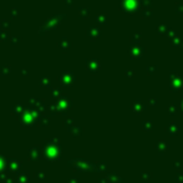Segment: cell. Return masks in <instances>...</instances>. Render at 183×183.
Segmentation results:
<instances>
[{
	"label": "cell",
	"mask_w": 183,
	"mask_h": 183,
	"mask_svg": "<svg viewBox=\"0 0 183 183\" xmlns=\"http://www.w3.org/2000/svg\"><path fill=\"white\" fill-rule=\"evenodd\" d=\"M41 150H42V156L45 157L46 161L56 162V161H60L61 160V156H62V146H61V142L59 140H55V138L46 140L42 143Z\"/></svg>",
	"instance_id": "1"
},
{
	"label": "cell",
	"mask_w": 183,
	"mask_h": 183,
	"mask_svg": "<svg viewBox=\"0 0 183 183\" xmlns=\"http://www.w3.org/2000/svg\"><path fill=\"white\" fill-rule=\"evenodd\" d=\"M69 166L75 170L76 172H81V173H91L93 171H96V165L91 161H86L84 158H74L69 161Z\"/></svg>",
	"instance_id": "2"
},
{
	"label": "cell",
	"mask_w": 183,
	"mask_h": 183,
	"mask_svg": "<svg viewBox=\"0 0 183 183\" xmlns=\"http://www.w3.org/2000/svg\"><path fill=\"white\" fill-rule=\"evenodd\" d=\"M20 122L25 126H31L36 122V113L32 111H25L20 115Z\"/></svg>",
	"instance_id": "3"
},
{
	"label": "cell",
	"mask_w": 183,
	"mask_h": 183,
	"mask_svg": "<svg viewBox=\"0 0 183 183\" xmlns=\"http://www.w3.org/2000/svg\"><path fill=\"white\" fill-rule=\"evenodd\" d=\"M6 166H7V168H9L10 172L17 175V173H20V171H21L22 163H21V161H19L17 158H7V160H6Z\"/></svg>",
	"instance_id": "4"
},
{
	"label": "cell",
	"mask_w": 183,
	"mask_h": 183,
	"mask_svg": "<svg viewBox=\"0 0 183 183\" xmlns=\"http://www.w3.org/2000/svg\"><path fill=\"white\" fill-rule=\"evenodd\" d=\"M41 155H42V150H41L39 146H32V147H30L29 151H27V158H29V161H31V162L37 161V160L41 157Z\"/></svg>",
	"instance_id": "5"
},
{
	"label": "cell",
	"mask_w": 183,
	"mask_h": 183,
	"mask_svg": "<svg viewBox=\"0 0 183 183\" xmlns=\"http://www.w3.org/2000/svg\"><path fill=\"white\" fill-rule=\"evenodd\" d=\"M166 131H167V133L170 135V136H173V137H176L180 132H181V128L175 123V122H172V123H170L168 126H167V128H166Z\"/></svg>",
	"instance_id": "6"
},
{
	"label": "cell",
	"mask_w": 183,
	"mask_h": 183,
	"mask_svg": "<svg viewBox=\"0 0 183 183\" xmlns=\"http://www.w3.org/2000/svg\"><path fill=\"white\" fill-rule=\"evenodd\" d=\"M155 150H156V152L158 153V155H163V153H166V151L168 150V146H167V143L165 142V141H158L156 145H155Z\"/></svg>",
	"instance_id": "7"
},
{
	"label": "cell",
	"mask_w": 183,
	"mask_h": 183,
	"mask_svg": "<svg viewBox=\"0 0 183 183\" xmlns=\"http://www.w3.org/2000/svg\"><path fill=\"white\" fill-rule=\"evenodd\" d=\"M107 176H108V178H110L111 183H123V178H122L121 176H118L116 172L107 173Z\"/></svg>",
	"instance_id": "8"
},
{
	"label": "cell",
	"mask_w": 183,
	"mask_h": 183,
	"mask_svg": "<svg viewBox=\"0 0 183 183\" xmlns=\"http://www.w3.org/2000/svg\"><path fill=\"white\" fill-rule=\"evenodd\" d=\"M16 182L17 183H29V176L26 173H17L16 175Z\"/></svg>",
	"instance_id": "9"
},
{
	"label": "cell",
	"mask_w": 183,
	"mask_h": 183,
	"mask_svg": "<svg viewBox=\"0 0 183 183\" xmlns=\"http://www.w3.org/2000/svg\"><path fill=\"white\" fill-rule=\"evenodd\" d=\"M141 126L145 132H152V130H153V123L151 121H145L141 123Z\"/></svg>",
	"instance_id": "10"
},
{
	"label": "cell",
	"mask_w": 183,
	"mask_h": 183,
	"mask_svg": "<svg viewBox=\"0 0 183 183\" xmlns=\"http://www.w3.org/2000/svg\"><path fill=\"white\" fill-rule=\"evenodd\" d=\"M82 132H84V130H82V127H80V126H79V127H75V128L72 127V128L70 130V133H71L72 137H75V138L79 137V136H81Z\"/></svg>",
	"instance_id": "11"
},
{
	"label": "cell",
	"mask_w": 183,
	"mask_h": 183,
	"mask_svg": "<svg viewBox=\"0 0 183 183\" xmlns=\"http://www.w3.org/2000/svg\"><path fill=\"white\" fill-rule=\"evenodd\" d=\"M107 170V163L105 162V161H101V162H98L97 165H96V171L98 172V173H102V172H105Z\"/></svg>",
	"instance_id": "12"
},
{
	"label": "cell",
	"mask_w": 183,
	"mask_h": 183,
	"mask_svg": "<svg viewBox=\"0 0 183 183\" xmlns=\"http://www.w3.org/2000/svg\"><path fill=\"white\" fill-rule=\"evenodd\" d=\"M152 176H153V175H152L151 172H142V173H141V181L145 183L150 182V180H152Z\"/></svg>",
	"instance_id": "13"
},
{
	"label": "cell",
	"mask_w": 183,
	"mask_h": 183,
	"mask_svg": "<svg viewBox=\"0 0 183 183\" xmlns=\"http://www.w3.org/2000/svg\"><path fill=\"white\" fill-rule=\"evenodd\" d=\"M35 178H36L37 181H40V182L46 181V176H45V173H44V172H41V171L35 172Z\"/></svg>",
	"instance_id": "14"
},
{
	"label": "cell",
	"mask_w": 183,
	"mask_h": 183,
	"mask_svg": "<svg viewBox=\"0 0 183 183\" xmlns=\"http://www.w3.org/2000/svg\"><path fill=\"white\" fill-rule=\"evenodd\" d=\"M39 122H40V126L46 127V126H49V125H50V118H49V117H40Z\"/></svg>",
	"instance_id": "15"
},
{
	"label": "cell",
	"mask_w": 183,
	"mask_h": 183,
	"mask_svg": "<svg viewBox=\"0 0 183 183\" xmlns=\"http://www.w3.org/2000/svg\"><path fill=\"white\" fill-rule=\"evenodd\" d=\"M6 167V158L0 153V172H2Z\"/></svg>",
	"instance_id": "16"
},
{
	"label": "cell",
	"mask_w": 183,
	"mask_h": 183,
	"mask_svg": "<svg viewBox=\"0 0 183 183\" xmlns=\"http://www.w3.org/2000/svg\"><path fill=\"white\" fill-rule=\"evenodd\" d=\"M72 123H74V120L72 118H69V120H65L64 121V127L65 128H67L69 131L72 128Z\"/></svg>",
	"instance_id": "17"
},
{
	"label": "cell",
	"mask_w": 183,
	"mask_h": 183,
	"mask_svg": "<svg viewBox=\"0 0 183 183\" xmlns=\"http://www.w3.org/2000/svg\"><path fill=\"white\" fill-rule=\"evenodd\" d=\"M97 182L98 183H111V181H110L108 176H102V177H100V178L97 180Z\"/></svg>",
	"instance_id": "18"
},
{
	"label": "cell",
	"mask_w": 183,
	"mask_h": 183,
	"mask_svg": "<svg viewBox=\"0 0 183 183\" xmlns=\"http://www.w3.org/2000/svg\"><path fill=\"white\" fill-rule=\"evenodd\" d=\"M175 180H176V182L177 183H183V173H177L176 175V177H175Z\"/></svg>",
	"instance_id": "19"
},
{
	"label": "cell",
	"mask_w": 183,
	"mask_h": 183,
	"mask_svg": "<svg viewBox=\"0 0 183 183\" xmlns=\"http://www.w3.org/2000/svg\"><path fill=\"white\" fill-rule=\"evenodd\" d=\"M181 167H182V162H181V161H176V162H175V168H176V170H180Z\"/></svg>",
	"instance_id": "20"
},
{
	"label": "cell",
	"mask_w": 183,
	"mask_h": 183,
	"mask_svg": "<svg viewBox=\"0 0 183 183\" xmlns=\"http://www.w3.org/2000/svg\"><path fill=\"white\" fill-rule=\"evenodd\" d=\"M67 183H80V181H79V180H76V178H71V180H70Z\"/></svg>",
	"instance_id": "21"
},
{
	"label": "cell",
	"mask_w": 183,
	"mask_h": 183,
	"mask_svg": "<svg viewBox=\"0 0 183 183\" xmlns=\"http://www.w3.org/2000/svg\"><path fill=\"white\" fill-rule=\"evenodd\" d=\"M4 183H12V180H11L10 177H7V178H6L5 181H4Z\"/></svg>",
	"instance_id": "22"
},
{
	"label": "cell",
	"mask_w": 183,
	"mask_h": 183,
	"mask_svg": "<svg viewBox=\"0 0 183 183\" xmlns=\"http://www.w3.org/2000/svg\"><path fill=\"white\" fill-rule=\"evenodd\" d=\"M182 108H183V101H182Z\"/></svg>",
	"instance_id": "23"
}]
</instances>
